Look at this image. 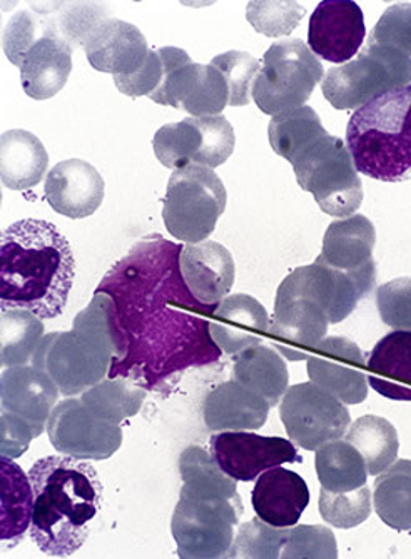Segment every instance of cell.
<instances>
[{
  "label": "cell",
  "instance_id": "obj_30",
  "mask_svg": "<svg viewBox=\"0 0 411 559\" xmlns=\"http://www.w3.org/2000/svg\"><path fill=\"white\" fill-rule=\"evenodd\" d=\"M233 379L265 397L274 407L287 391L290 374L283 356L277 349L258 344L236 355Z\"/></svg>",
  "mask_w": 411,
  "mask_h": 559
},
{
  "label": "cell",
  "instance_id": "obj_12",
  "mask_svg": "<svg viewBox=\"0 0 411 559\" xmlns=\"http://www.w3.org/2000/svg\"><path fill=\"white\" fill-rule=\"evenodd\" d=\"M164 78L150 97L161 106L186 110L192 117L221 116L230 104L226 79L214 66L196 64L179 47H161Z\"/></svg>",
  "mask_w": 411,
  "mask_h": 559
},
{
  "label": "cell",
  "instance_id": "obj_42",
  "mask_svg": "<svg viewBox=\"0 0 411 559\" xmlns=\"http://www.w3.org/2000/svg\"><path fill=\"white\" fill-rule=\"evenodd\" d=\"M211 66L220 69L226 79L230 90V106H248L251 100L253 84L258 75L261 64L253 53L242 50H230L214 57Z\"/></svg>",
  "mask_w": 411,
  "mask_h": 559
},
{
  "label": "cell",
  "instance_id": "obj_35",
  "mask_svg": "<svg viewBox=\"0 0 411 559\" xmlns=\"http://www.w3.org/2000/svg\"><path fill=\"white\" fill-rule=\"evenodd\" d=\"M91 413L110 425H119L141 411L145 390L131 379L106 378L81 394Z\"/></svg>",
  "mask_w": 411,
  "mask_h": 559
},
{
  "label": "cell",
  "instance_id": "obj_34",
  "mask_svg": "<svg viewBox=\"0 0 411 559\" xmlns=\"http://www.w3.org/2000/svg\"><path fill=\"white\" fill-rule=\"evenodd\" d=\"M348 443L353 444L365 460L368 475L378 476L397 461L400 439L397 429L381 416L366 415L350 425Z\"/></svg>",
  "mask_w": 411,
  "mask_h": 559
},
{
  "label": "cell",
  "instance_id": "obj_8",
  "mask_svg": "<svg viewBox=\"0 0 411 559\" xmlns=\"http://www.w3.org/2000/svg\"><path fill=\"white\" fill-rule=\"evenodd\" d=\"M296 181L312 192L322 213L353 216L363 202V185L348 145L337 135H322L291 160Z\"/></svg>",
  "mask_w": 411,
  "mask_h": 559
},
{
  "label": "cell",
  "instance_id": "obj_10",
  "mask_svg": "<svg viewBox=\"0 0 411 559\" xmlns=\"http://www.w3.org/2000/svg\"><path fill=\"white\" fill-rule=\"evenodd\" d=\"M322 75L325 69L308 44L278 40L262 57L251 96L262 112L278 116L306 106Z\"/></svg>",
  "mask_w": 411,
  "mask_h": 559
},
{
  "label": "cell",
  "instance_id": "obj_7",
  "mask_svg": "<svg viewBox=\"0 0 411 559\" xmlns=\"http://www.w3.org/2000/svg\"><path fill=\"white\" fill-rule=\"evenodd\" d=\"M347 145L360 174L381 182L411 179V85L360 107L347 128Z\"/></svg>",
  "mask_w": 411,
  "mask_h": 559
},
{
  "label": "cell",
  "instance_id": "obj_36",
  "mask_svg": "<svg viewBox=\"0 0 411 559\" xmlns=\"http://www.w3.org/2000/svg\"><path fill=\"white\" fill-rule=\"evenodd\" d=\"M327 134V129L322 128L318 114L309 106L273 116L268 128L271 147L287 163L295 159L313 142Z\"/></svg>",
  "mask_w": 411,
  "mask_h": 559
},
{
  "label": "cell",
  "instance_id": "obj_18",
  "mask_svg": "<svg viewBox=\"0 0 411 559\" xmlns=\"http://www.w3.org/2000/svg\"><path fill=\"white\" fill-rule=\"evenodd\" d=\"M365 17L353 0H325L309 19L308 47L316 57L347 64L365 43Z\"/></svg>",
  "mask_w": 411,
  "mask_h": 559
},
{
  "label": "cell",
  "instance_id": "obj_19",
  "mask_svg": "<svg viewBox=\"0 0 411 559\" xmlns=\"http://www.w3.org/2000/svg\"><path fill=\"white\" fill-rule=\"evenodd\" d=\"M59 388L43 369L31 366H12L0 379V407L2 413L17 416L39 438L47 431L50 413L59 401Z\"/></svg>",
  "mask_w": 411,
  "mask_h": 559
},
{
  "label": "cell",
  "instance_id": "obj_16",
  "mask_svg": "<svg viewBox=\"0 0 411 559\" xmlns=\"http://www.w3.org/2000/svg\"><path fill=\"white\" fill-rule=\"evenodd\" d=\"M375 245L376 230L372 221L362 214H353L328 226L321 254L316 259L347 274L359 287L362 298H366L376 283Z\"/></svg>",
  "mask_w": 411,
  "mask_h": 559
},
{
  "label": "cell",
  "instance_id": "obj_32",
  "mask_svg": "<svg viewBox=\"0 0 411 559\" xmlns=\"http://www.w3.org/2000/svg\"><path fill=\"white\" fill-rule=\"evenodd\" d=\"M315 466L321 488L331 492L355 491L368 479L365 460L347 439L330 441L316 450Z\"/></svg>",
  "mask_w": 411,
  "mask_h": 559
},
{
  "label": "cell",
  "instance_id": "obj_48",
  "mask_svg": "<svg viewBox=\"0 0 411 559\" xmlns=\"http://www.w3.org/2000/svg\"><path fill=\"white\" fill-rule=\"evenodd\" d=\"M0 435H2V444H0V453L2 457H9V460H15L21 456L24 451H27L28 444L33 441L34 436L33 429L27 423L22 421L17 416L8 415L2 413L0 416Z\"/></svg>",
  "mask_w": 411,
  "mask_h": 559
},
{
  "label": "cell",
  "instance_id": "obj_14",
  "mask_svg": "<svg viewBox=\"0 0 411 559\" xmlns=\"http://www.w3.org/2000/svg\"><path fill=\"white\" fill-rule=\"evenodd\" d=\"M50 444L66 456L103 461L122 444V429L91 413L81 400L57 403L47 423Z\"/></svg>",
  "mask_w": 411,
  "mask_h": 559
},
{
  "label": "cell",
  "instance_id": "obj_20",
  "mask_svg": "<svg viewBox=\"0 0 411 559\" xmlns=\"http://www.w3.org/2000/svg\"><path fill=\"white\" fill-rule=\"evenodd\" d=\"M82 49L96 71L113 78H129L141 71L151 52L139 27L114 17L101 22Z\"/></svg>",
  "mask_w": 411,
  "mask_h": 559
},
{
  "label": "cell",
  "instance_id": "obj_28",
  "mask_svg": "<svg viewBox=\"0 0 411 559\" xmlns=\"http://www.w3.org/2000/svg\"><path fill=\"white\" fill-rule=\"evenodd\" d=\"M0 542L14 548L31 530L34 514L33 481L9 457H0Z\"/></svg>",
  "mask_w": 411,
  "mask_h": 559
},
{
  "label": "cell",
  "instance_id": "obj_25",
  "mask_svg": "<svg viewBox=\"0 0 411 559\" xmlns=\"http://www.w3.org/2000/svg\"><path fill=\"white\" fill-rule=\"evenodd\" d=\"M270 404L242 382H221L206 396L202 415L211 432L249 431L268 421Z\"/></svg>",
  "mask_w": 411,
  "mask_h": 559
},
{
  "label": "cell",
  "instance_id": "obj_23",
  "mask_svg": "<svg viewBox=\"0 0 411 559\" xmlns=\"http://www.w3.org/2000/svg\"><path fill=\"white\" fill-rule=\"evenodd\" d=\"M179 266L186 286L202 305H220L227 298L236 277L233 255L214 241L183 246Z\"/></svg>",
  "mask_w": 411,
  "mask_h": 559
},
{
  "label": "cell",
  "instance_id": "obj_15",
  "mask_svg": "<svg viewBox=\"0 0 411 559\" xmlns=\"http://www.w3.org/2000/svg\"><path fill=\"white\" fill-rule=\"evenodd\" d=\"M211 453L221 469L236 481H256L265 471L284 463H302L291 439L246 431H223L210 438Z\"/></svg>",
  "mask_w": 411,
  "mask_h": 559
},
{
  "label": "cell",
  "instance_id": "obj_37",
  "mask_svg": "<svg viewBox=\"0 0 411 559\" xmlns=\"http://www.w3.org/2000/svg\"><path fill=\"white\" fill-rule=\"evenodd\" d=\"M44 324L39 316L24 309L2 311L0 318V362L4 368L25 366L33 361L34 350L39 346Z\"/></svg>",
  "mask_w": 411,
  "mask_h": 559
},
{
  "label": "cell",
  "instance_id": "obj_27",
  "mask_svg": "<svg viewBox=\"0 0 411 559\" xmlns=\"http://www.w3.org/2000/svg\"><path fill=\"white\" fill-rule=\"evenodd\" d=\"M368 384L384 397L411 401V333L394 331L366 358Z\"/></svg>",
  "mask_w": 411,
  "mask_h": 559
},
{
  "label": "cell",
  "instance_id": "obj_38",
  "mask_svg": "<svg viewBox=\"0 0 411 559\" xmlns=\"http://www.w3.org/2000/svg\"><path fill=\"white\" fill-rule=\"evenodd\" d=\"M154 154L167 169H181L199 164L202 156V132L198 117L163 126L153 139Z\"/></svg>",
  "mask_w": 411,
  "mask_h": 559
},
{
  "label": "cell",
  "instance_id": "obj_40",
  "mask_svg": "<svg viewBox=\"0 0 411 559\" xmlns=\"http://www.w3.org/2000/svg\"><path fill=\"white\" fill-rule=\"evenodd\" d=\"M319 514L331 526L340 530L360 526L368 520L373 510V495L368 486L348 492H319Z\"/></svg>",
  "mask_w": 411,
  "mask_h": 559
},
{
  "label": "cell",
  "instance_id": "obj_1",
  "mask_svg": "<svg viewBox=\"0 0 411 559\" xmlns=\"http://www.w3.org/2000/svg\"><path fill=\"white\" fill-rule=\"evenodd\" d=\"M181 245L161 236L136 242L96 290L114 302L119 350L107 378H126L166 396L192 368L220 362L210 333L216 306L202 305L186 286Z\"/></svg>",
  "mask_w": 411,
  "mask_h": 559
},
{
  "label": "cell",
  "instance_id": "obj_11",
  "mask_svg": "<svg viewBox=\"0 0 411 559\" xmlns=\"http://www.w3.org/2000/svg\"><path fill=\"white\" fill-rule=\"evenodd\" d=\"M411 85V57L390 47L366 44L356 59L322 79V94L338 110L360 109L390 91Z\"/></svg>",
  "mask_w": 411,
  "mask_h": 559
},
{
  "label": "cell",
  "instance_id": "obj_17",
  "mask_svg": "<svg viewBox=\"0 0 411 559\" xmlns=\"http://www.w3.org/2000/svg\"><path fill=\"white\" fill-rule=\"evenodd\" d=\"M308 376L347 406L368 397L365 353L347 337H325L308 358Z\"/></svg>",
  "mask_w": 411,
  "mask_h": 559
},
{
  "label": "cell",
  "instance_id": "obj_26",
  "mask_svg": "<svg viewBox=\"0 0 411 559\" xmlns=\"http://www.w3.org/2000/svg\"><path fill=\"white\" fill-rule=\"evenodd\" d=\"M22 90L28 97L46 100L61 93L72 72V49L57 37H40L22 57Z\"/></svg>",
  "mask_w": 411,
  "mask_h": 559
},
{
  "label": "cell",
  "instance_id": "obj_5",
  "mask_svg": "<svg viewBox=\"0 0 411 559\" xmlns=\"http://www.w3.org/2000/svg\"><path fill=\"white\" fill-rule=\"evenodd\" d=\"M359 287L347 274L316 259L296 267L278 287L270 337L287 361L312 356L330 324L344 321L362 301Z\"/></svg>",
  "mask_w": 411,
  "mask_h": 559
},
{
  "label": "cell",
  "instance_id": "obj_22",
  "mask_svg": "<svg viewBox=\"0 0 411 559\" xmlns=\"http://www.w3.org/2000/svg\"><path fill=\"white\" fill-rule=\"evenodd\" d=\"M270 316L261 302L248 294H233L214 309L210 333L224 355L236 356L258 346L270 333Z\"/></svg>",
  "mask_w": 411,
  "mask_h": 559
},
{
  "label": "cell",
  "instance_id": "obj_31",
  "mask_svg": "<svg viewBox=\"0 0 411 559\" xmlns=\"http://www.w3.org/2000/svg\"><path fill=\"white\" fill-rule=\"evenodd\" d=\"M36 8L46 34L61 39L72 50L84 47L94 28L110 17L107 8L96 2H46Z\"/></svg>",
  "mask_w": 411,
  "mask_h": 559
},
{
  "label": "cell",
  "instance_id": "obj_47",
  "mask_svg": "<svg viewBox=\"0 0 411 559\" xmlns=\"http://www.w3.org/2000/svg\"><path fill=\"white\" fill-rule=\"evenodd\" d=\"M163 78L164 64L160 50L151 49L150 57L142 66L141 71L129 75V78H114V84L119 93L136 99V97L153 96L160 90Z\"/></svg>",
  "mask_w": 411,
  "mask_h": 559
},
{
  "label": "cell",
  "instance_id": "obj_45",
  "mask_svg": "<svg viewBox=\"0 0 411 559\" xmlns=\"http://www.w3.org/2000/svg\"><path fill=\"white\" fill-rule=\"evenodd\" d=\"M376 306L387 326L411 333V277H400L378 287Z\"/></svg>",
  "mask_w": 411,
  "mask_h": 559
},
{
  "label": "cell",
  "instance_id": "obj_2",
  "mask_svg": "<svg viewBox=\"0 0 411 559\" xmlns=\"http://www.w3.org/2000/svg\"><path fill=\"white\" fill-rule=\"evenodd\" d=\"M75 277L64 234L47 221L24 219L0 239V309H24L40 319L61 316Z\"/></svg>",
  "mask_w": 411,
  "mask_h": 559
},
{
  "label": "cell",
  "instance_id": "obj_4",
  "mask_svg": "<svg viewBox=\"0 0 411 559\" xmlns=\"http://www.w3.org/2000/svg\"><path fill=\"white\" fill-rule=\"evenodd\" d=\"M34 514L28 535L40 551L68 558L82 548L103 507L104 488L96 467L71 456H47L28 471Z\"/></svg>",
  "mask_w": 411,
  "mask_h": 559
},
{
  "label": "cell",
  "instance_id": "obj_33",
  "mask_svg": "<svg viewBox=\"0 0 411 559\" xmlns=\"http://www.w3.org/2000/svg\"><path fill=\"white\" fill-rule=\"evenodd\" d=\"M376 514L397 532L411 530V461H395L378 475L373 489Z\"/></svg>",
  "mask_w": 411,
  "mask_h": 559
},
{
  "label": "cell",
  "instance_id": "obj_46",
  "mask_svg": "<svg viewBox=\"0 0 411 559\" xmlns=\"http://www.w3.org/2000/svg\"><path fill=\"white\" fill-rule=\"evenodd\" d=\"M368 44L390 47L411 57V4H395L384 12L369 34Z\"/></svg>",
  "mask_w": 411,
  "mask_h": 559
},
{
  "label": "cell",
  "instance_id": "obj_39",
  "mask_svg": "<svg viewBox=\"0 0 411 559\" xmlns=\"http://www.w3.org/2000/svg\"><path fill=\"white\" fill-rule=\"evenodd\" d=\"M290 527H277L255 518L239 526L227 558L280 559Z\"/></svg>",
  "mask_w": 411,
  "mask_h": 559
},
{
  "label": "cell",
  "instance_id": "obj_41",
  "mask_svg": "<svg viewBox=\"0 0 411 559\" xmlns=\"http://www.w3.org/2000/svg\"><path fill=\"white\" fill-rule=\"evenodd\" d=\"M305 14V8L293 0H253L246 8L249 24L267 37L290 36Z\"/></svg>",
  "mask_w": 411,
  "mask_h": 559
},
{
  "label": "cell",
  "instance_id": "obj_43",
  "mask_svg": "<svg viewBox=\"0 0 411 559\" xmlns=\"http://www.w3.org/2000/svg\"><path fill=\"white\" fill-rule=\"evenodd\" d=\"M338 558L337 538L325 526H291L281 559Z\"/></svg>",
  "mask_w": 411,
  "mask_h": 559
},
{
  "label": "cell",
  "instance_id": "obj_29",
  "mask_svg": "<svg viewBox=\"0 0 411 559\" xmlns=\"http://www.w3.org/2000/svg\"><path fill=\"white\" fill-rule=\"evenodd\" d=\"M49 156L33 132L12 129L0 138V178L12 191H25L43 181Z\"/></svg>",
  "mask_w": 411,
  "mask_h": 559
},
{
  "label": "cell",
  "instance_id": "obj_6",
  "mask_svg": "<svg viewBox=\"0 0 411 559\" xmlns=\"http://www.w3.org/2000/svg\"><path fill=\"white\" fill-rule=\"evenodd\" d=\"M117 350L113 299L96 290L87 308L75 316L71 331L43 337L31 365L47 372L62 396L74 397L109 376Z\"/></svg>",
  "mask_w": 411,
  "mask_h": 559
},
{
  "label": "cell",
  "instance_id": "obj_44",
  "mask_svg": "<svg viewBox=\"0 0 411 559\" xmlns=\"http://www.w3.org/2000/svg\"><path fill=\"white\" fill-rule=\"evenodd\" d=\"M40 37H44V25L36 5L31 4L24 11L15 12L9 19L2 34L5 57L19 68L22 57Z\"/></svg>",
  "mask_w": 411,
  "mask_h": 559
},
{
  "label": "cell",
  "instance_id": "obj_24",
  "mask_svg": "<svg viewBox=\"0 0 411 559\" xmlns=\"http://www.w3.org/2000/svg\"><path fill=\"white\" fill-rule=\"evenodd\" d=\"M309 499L305 479L281 466L265 471L251 492L256 516L277 527L295 526L308 508Z\"/></svg>",
  "mask_w": 411,
  "mask_h": 559
},
{
  "label": "cell",
  "instance_id": "obj_21",
  "mask_svg": "<svg viewBox=\"0 0 411 559\" xmlns=\"http://www.w3.org/2000/svg\"><path fill=\"white\" fill-rule=\"evenodd\" d=\"M103 176L93 164L81 159L62 160L46 179V201L61 216L84 219L93 216L104 201Z\"/></svg>",
  "mask_w": 411,
  "mask_h": 559
},
{
  "label": "cell",
  "instance_id": "obj_9",
  "mask_svg": "<svg viewBox=\"0 0 411 559\" xmlns=\"http://www.w3.org/2000/svg\"><path fill=\"white\" fill-rule=\"evenodd\" d=\"M227 192L210 167L188 164L167 182L163 219L167 233L186 245L206 241L226 210Z\"/></svg>",
  "mask_w": 411,
  "mask_h": 559
},
{
  "label": "cell",
  "instance_id": "obj_3",
  "mask_svg": "<svg viewBox=\"0 0 411 559\" xmlns=\"http://www.w3.org/2000/svg\"><path fill=\"white\" fill-rule=\"evenodd\" d=\"M179 473L183 488L171 520L179 558H227L245 511L236 479L201 447L183 451Z\"/></svg>",
  "mask_w": 411,
  "mask_h": 559
},
{
  "label": "cell",
  "instance_id": "obj_13",
  "mask_svg": "<svg viewBox=\"0 0 411 559\" xmlns=\"http://www.w3.org/2000/svg\"><path fill=\"white\" fill-rule=\"evenodd\" d=\"M280 418L287 438L306 451L343 438L351 425L347 404L312 381L287 388L280 403Z\"/></svg>",
  "mask_w": 411,
  "mask_h": 559
}]
</instances>
